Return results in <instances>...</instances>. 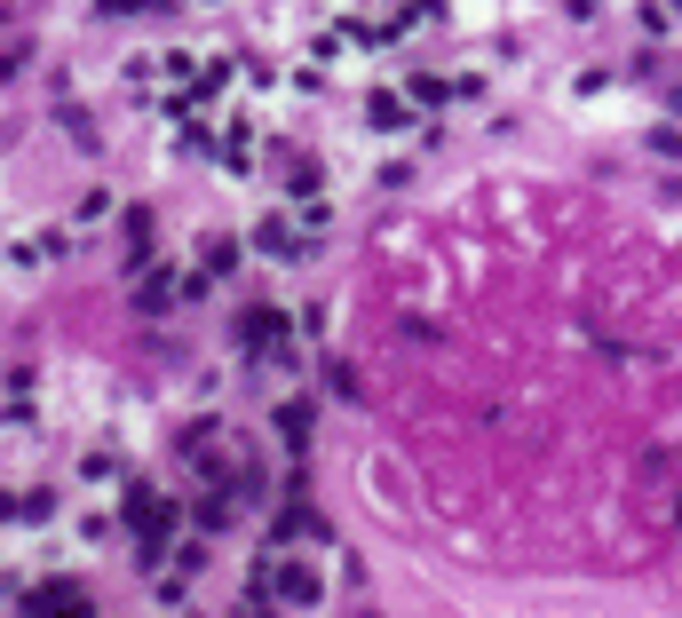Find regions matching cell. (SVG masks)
<instances>
[{
  "label": "cell",
  "instance_id": "3",
  "mask_svg": "<svg viewBox=\"0 0 682 618\" xmlns=\"http://www.w3.org/2000/svg\"><path fill=\"white\" fill-rule=\"evenodd\" d=\"M318 587H326L318 563H302V555H294V563H270V595H278L286 611H294V603H318Z\"/></svg>",
  "mask_w": 682,
  "mask_h": 618
},
{
  "label": "cell",
  "instance_id": "7",
  "mask_svg": "<svg viewBox=\"0 0 682 618\" xmlns=\"http://www.w3.org/2000/svg\"><path fill=\"white\" fill-rule=\"evenodd\" d=\"M278 436L302 452V444H310V405H286V412H278Z\"/></svg>",
  "mask_w": 682,
  "mask_h": 618
},
{
  "label": "cell",
  "instance_id": "11",
  "mask_svg": "<svg viewBox=\"0 0 682 618\" xmlns=\"http://www.w3.org/2000/svg\"><path fill=\"white\" fill-rule=\"evenodd\" d=\"M112 16H151V0H104Z\"/></svg>",
  "mask_w": 682,
  "mask_h": 618
},
{
  "label": "cell",
  "instance_id": "2",
  "mask_svg": "<svg viewBox=\"0 0 682 618\" xmlns=\"http://www.w3.org/2000/svg\"><path fill=\"white\" fill-rule=\"evenodd\" d=\"M238 349H246V357H278V349H286V317H278V309H246V317H238Z\"/></svg>",
  "mask_w": 682,
  "mask_h": 618
},
{
  "label": "cell",
  "instance_id": "1",
  "mask_svg": "<svg viewBox=\"0 0 682 618\" xmlns=\"http://www.w3.org/2000/svg\"><path fill=\"white\" fill-rule=\"evenodd\" d=\"M119 515H127V531H135V547H143V555H159V547L175 539V508H167V500H159L151 484H127Z\"/></svg>",
  "mask_w": 682,
  "mask_h": 618
},
{
  "label": "cell",
  "instance_id": "10",
  "mask_svg": "<svg viewBox=\"0 0 682 618\" xmlns=\"http://www.w3.org/2000/svg\"><path fill=\"white\" fill-rule=\"evenodd\" d=\"M651 151L659 159H682V127H651Z\"/></svg>",
  "mask_w": 682,
  "mask_h": 618
},
{
  "label": "cell",
  "instance_id": "6",
  "mask_svg": "<svg viewBox=\"0 0 682 618\" xmlns=\"http://www.w3.org/2000/svg\"><path fill=\"white\" fill-rule=\"evenodd\" d=\"M119 238H127V254H135V270H143V262H151V214H127Z\"/></svg>",
  "mask_w": 682,
  "mask_h": 618
},
{
  "label": "cell",
  "instance_id": "4",
  "mask_svg": "<svg viewBox=\"0 0 682 618\" xmlns=\"http://www.w3.org/2000/svg\"><path fill=\"white\" fill-rule=\"evenodd\" d=\"M254 254H270V262H302V230H294L286 214H262V222H254Z\"/></svg>",
  "mask_w": 682,
  "mask_h": 618
},
{
  "label": "cell",
  "instance_id": "8",
  "mask_svg": "<svg viewBox=\"0 0 682 618\" xmlns=\"http://www.w3.org/2000/svg\"><path fill=\"white\" fill-rule=\"evenodd\" d=\"M230 270H238V246H230V238H215V246H207V270H199V278H230Z\"/></svg>",
  "mask_w": 682,
  "mask_h": 618
},
{
  "label": "cell",
  "instance_id": "5",
  "mask_svg": "<svg viewBox=\"0 0 682 618\" xmlns=\"http://www.w3.org/2000/svg\"><path fill=\"white\" fill-rule=\"evenodd\" d=\"M24 618H96L72 587H40V595H24Z\"/></svg>",
  "mask_w": 682,
  "mask_h": 618
},
{
  "label": "cell",
  "instance_id": "9",
  "mask_svg": "<svg viewBox=\"0 0 682 618\" xmlns=\"http://www.w3.org/2000/svg\"><path fill=\"white\" fill-rule=\"evenodd\" d=\"M365 119H373V127H397V119H405V103H397V96H373V103H365Z\"/></svg>",
  "mask_w": 682,
  "mask_h": 618
}]
</instances>
